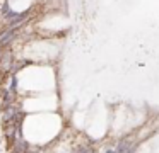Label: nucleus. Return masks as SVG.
Here are the masks:
<instances>
[{"mask_svg":"<svg viewBox=\"0 0 159 153\" xmlns=\"http://www.w3.org/2000/svg\"><path fill=\"white\" fill-rule=\"evenodd\" d=\"M17 32H19V29H4L0 32V46L2 48L9 46L17 37Z\"/></svg>","mask_w":159,"mask_h":153,"instance_id":"1","label":"nucleus"},{"mask_svg":"<svg viewBox=\"0 0 159 153\" xmlns=\"http://www.w3.org/2000/svg\"><path fill=\"white\" fill-rule=\"evenodd\" d=\"M29 150H31V146H29V143L24 138L16 139L14 145H12V151L14 153H29Z\"/></svg>","mask_w":159,"mask_h":153,"instance_id":"2","label":"nucleus"},{"mask_svg":"<svg viewBox=\"0 0 159 153\" xmlns=\"http://www.w3.org/2000/svg\"><path fill=\"white\" fill-rule=\"evenodd\" d=\"M9 92L14 95H17L19 92V78H17V73H11V77H9Z\"/></svg>","mask_w":159,"mask_h":153,"instance_id":"3","label":"nucleus"},{"mask_svg":"<svg viewBox=\"0 0 159 153\" xmlns=\"http://www.w3.org/2000/svg\"><path fill=\"white\" fill-rule=\"evenodd\" d=\"M74 153H94V150L89 145H80V146H77V150Z\"/></svg>","mask_w":159,"mask_h":153,"instance_id":"4","label":"nucleus"},{"mask_svg":"<svg viewBox=\"0 0 159 153\" xmlns=\"http://www.w3.org/2000/svg\"><path fill=\"white\" fill-rule=\"evenodd\" d=\"M2 53H4V48L0 46V56H2Z\"/></svg>","mask_w":159,"mask_h":153,"instance_id":"5","label":"nucleus"}]
</instances>
